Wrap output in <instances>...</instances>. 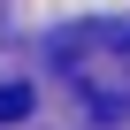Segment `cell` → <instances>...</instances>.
Returning a JSON list of instances; mask_svg holds the SVG:
<instances>
[{"label": "cell", "instance_id": "1", "mask_svg": "<svg viewBox=\"0 0 130 130\" xmlns=\"http://www.w3.org/2000/svg\"><path fill=\"white\" fill-rule=\"evenodd\" d=\"M54 61L77 77V92H92L100 115H115L122 84H130V23H77V31H61Z\"/></svg>", "mask_w": 130, "mask_h": 130}, {"label": "cell", "instance_id": "2", "mask_svg": "<svg viewBox=\"0 0 130 130\" xmlns=\"http://www.w3.org/2000/svg\"><path fill=\"white\" fill-rule=\"evenodd\" d=\"M31 115V84H0V122H23Z\"/></svg>", "mask_w": 130, "mask_h": 130}]
</instances>
